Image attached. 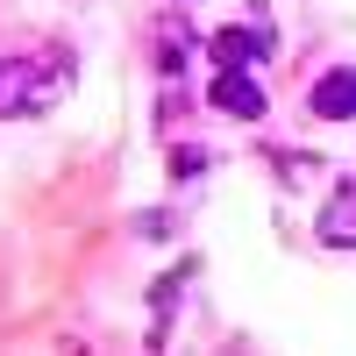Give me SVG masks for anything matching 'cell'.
Returning <instances> with one entry per match:
<instances>
[{"label":"cell","instance_id":"cell-5","mask_svg":"<svg viewBox=\"0 0 356 356\" xmlns=\"http://www.w3.org/2000/svg\"><path fill=\"white\" fill-rule=\"evenodd\" d=\"M314 114L321 122H356V72H328V79H314Z\"/></svg>","mask_w":356,"mask_h":356},{"label":"cell","instance_id":"cell-3","mask_svg":"<svg viewBox=\"0 0 356 356\" xmlns=\"http://www.w3.org/2000/svg\"><path fill=\"white\" fill-rule=\"evenodd\" d=\"M271 57V29H221L214 36V65L221 72H257Z\"/></svg>","mask_w":356,"mask_h":356},{"label":"cell","instance_id":"cell-1","mask_svg":"<svg viewBox=\"0 0 356 356\" xmlns=\"http://www.w3.org/2000/svg\"><path fill=\"white\" fill-rule=\"evenodd\" d=\"M72 93V57L43 50V57H0V122L15 114H50Z\"/></svg>","mask_w":356,"mask_h":356},{"label":"cell","instance_id":"cell-2","mask_svg":"<svg viewBox=\"0 0 356 356\" xmlns=\"http://www.w3.org/2000/svg\"><path fill=\"white\" fill-rule=\"evenodd\" d=\"M207 100H214L221 114H235V122H264V114H271V100H264V86H257L250 72H221Z\"/></svg>","mask_w":356,"mask_h":356},{"label":"cell","instance_id":"cell-4","mask_svg":"<svg viewBox=\"0 0 356 356\" xmlns=\"http://www.w3.org/2000/svg\"><path fill=\"white\" fill-rule=\"evenodd\" d=\"M321 243H328V250H356V178H342V186H335V200L328 207H321Z\"/></svg>","mask_w":356,"mask_h":356}]
</instances>
